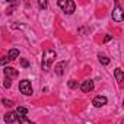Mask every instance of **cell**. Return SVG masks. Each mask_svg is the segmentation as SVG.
<instances>
[{
    "mask_svg": "<svg viewBox=\"0 0 124 124\" xmlns=\"http://www.w3.org/2000/svg\"><path fill=\"white\" fill-rule=\"evenodd\" d=\"M111 38H112V37H111V35H107V37H105V38H104V42H108V41H109V39H111Z\"/></svg>",
    "mask_w": 124,
    "mask_h": 124,
    "instance_id": "obj_22",
    "label": "cell"
},
{
    "mask_svg": "<svg viewBox=\"0 0 124 124\" xmlns=\"http://www.w3.org/2000/svg\"><path fill=\"white\" fill-rule=\"evenodd\" d=\"M114 76H115V79H117L118 83H121V82L124 80V73H123V70H121L120 67H117V69L114 70Z\"/></svg>",
    "mask_w": 124,
    "mask_h": 124,
    "instance_id": "obj_10",
    "label": "cell"
},
{
    "mask_svg": "<svg viewBox=\"0 0 124 124\" xmlns=\"http://www.w3.org/2000/svg\"><path fill=\"white\" fill-rule=\"evenodd\" d=\"M38 6H39L41 9H45V8L48 6V3L45 2V0H39V2H38Z\"/></svg>",
    "mask_w": 124,
    "mask_h": 124,
    "instance_id": "obj_21",
    "label": "cell"
},
{
    "mask_svg": "<svg viewBox=\"0 0 124 124\" xmlns=\"http://www.w3.org/2000/svg\"><path fill=\"white\" fill-rule=\"evenodd\" d=\"M18 120V115H16V112H13V111H9V112H6L5 114V121L6 123H15Z\"/></svg>",
    "mask_w": 124,
    "mask_h": 124,
    "instance_id": "obj_9",
    "label": "cell"
},
{
    "mask_svg": "<svg viewBox=\"0 0 124 124\" xmlns=\"http://www.w3.org/2000/svg\"><path fill=\"white\" fill-rule=\"evenodd\" d=\"M15 9H16V3H13V5L8 6V8H6V15H12Z\"/></svg>",
    "mask_w": 124,
    "mask_h": 124,
    "instance_id": "obj_15",
    "label": "cell"
},
{
    "mask_svg": "<svg viewBox=\"0 0 124 124\" xmlns=\"http://www.w3.org/2000/svg\"><path fill=\"white\" fill-rule=\"evenodd\" d=\"M3 86H5V88H6V89H9V88H10V86H12V80H10V79H8V78H6V79H5V82H3Z\"/></svg>",
    "mask_w": 124,
    "mask_h": 124,
    "instance_id": "obj_19",
    "label": "cell"
},
{
    "mask_svg": "<svg viewBox=\"0 0 124 124\" xmlns=\"http://www.w3.org/2000/svg\"><path fill=\"white\" fill-rule=\"evenodd\" d=\"M2 104L5 105V107H8V108H10V107H13L15 104H13V101H10V99H2Z\"/></svg>",
    "mask_w": 124,
    "mask_h": 124,
    "instance_id": "obj_16",
    "label": "cell"
},
{
    "mask_svg": "<svg viewBox=\"0 0 124 124\" xmlns=\"http://www.w3.org/2000/svg\"><path fill=\"white\" fill-rule=\"evenodd\" d=\"M18 120H19V124H35V123H32L31 120H28L25 115H19Z\"/></svg>",
    "mask_w": 124,
    "mask_h": 124,
    "instance_id": "obj_13",
    "label": "cell"
},
{
    "mask_svg": "<svg viewBox=\"0 0 124 124\" xmlns=\"http://www.w3.org/2000/svg\"><path fill=\"white\" fill-rule=\"evenodd\" d=\"M66 66H67V63L66 61H60V63H57L55 64V67H54V72L58 75V76H61L64 73V70H66Z\"/></svg>",
    "mask_w": 124,
    "mask_h": 124,
    "instance_id": "obj_8",
    "label": "cell"
},
{
    "mask_svg": "<svg viewBox=\"0 0 124 124\" xmlns=\"http://www.w3.org/2000/svg\"><path fill=\"white\" fill-rule=\"evenodd\" d=\"M58 6L63 9V12L66 15H72L76 9V5L75 2H72V0H58Z\"/></svg>",
    "mask_w": 124,
    "mask_h": 124,
    "instance_id": "obj_2",
    "label": "cell"
},
{
    "mask_svg": "<svg viewBox=\"0 0 124 124\" xmlns=\"http://www.w3.org/2000/svg\"><path fill=\"white\" fill-rule=\"evenodd\" d=\"M3 73H5V78H8V79H13V78H18V75H19V72L16 70V69H13V67H5V70H3Z\"/></svg>",
    "mask_w": 124,
    "mask_h": 124,
    "instance_id": "obj_5",
    "label": "cell"
},
{
    "mask_svg": "<svg viewBox=\"0 0 124 124\" xmlns=\"http://www.w3.org/2000/svg\"><path fill=\"white\" fill-rule=\"evenodd\" d=\"M105 104H107V98L102 96V95H98V96H95V98L92 99V105L96 107V108H101V107H104Z\"/></svg>",
    "mask_w": 124,
    "mask_h": 124,
    "instance_id": "obj_6",
    "label": "cell"
},
{
    "mask_svg": "<svg viewBox=\"0 0 124 124\" xmlns=\"http://www.w3.org/2000/svg\"><path fill=\"white\" fill-rule=\"evenodd\" d=\"M55 58V51L53 50H45L44 54H42V61H41V66H42V70L44 72H48L50 70V66Z\"/></svg>",
    "mask_w": 124,
    "mask_h": 124,
    "instance_id": "obj_1",
    "label": "cell"
},
{
    "mask_svg": "<svg viewBox=\"0 0 124 124\" xmlns=\"http://www.w3.org/2000/svg\"><path fill=\"white\" fill-rule=\"evenodd\" d=\"M9 61H10V60H9L8 57H2V58H0V64H2V66H6Z\"/></svg>",
    "mask_w": 124,
    "mask_h": 124,
    "instance_id": "obj_20",
    "label": "cell"
},
{
    "mask_svg": "<svg viewBox=\"0 0 124 124\" xmlns=\"http://www.w3.org/2000/svg\"><path fill=\"white\" fill-rule=\"evenodd\" d=\"M80 89H82L83 92H91V91H93V80L88 79V80L82 82V85H80Z\"/></svg>",
    "mask_w": 124,
    "mask_h": 124,
    "instance_id": "obj_7",
    "label": "cell"
},
{
    "mask_svg": "<svg viewBox=\"0 0 124 124\" xmlns=\"http://www.w3.org/2000/svg\"><path fill=\"white\" fill-rule=\"evenodd\" d=\"M21 66H22L23 69H26V67H29V61H28L26 58H21Z\"/></svg>",
    "mask_w": 124,
    "mask_h": 124,
    "instance_id": "obj_18",
    "label": "cell"
},
{
    "mask_svg": "<svg viewBox=\"0 0 124 124\" xmlns=\"http://www.w3.org/2000/svg\"><path fill=\"white\" fill-rule=\"evenodd\" d=\"M19 57V50L18 48H12L10 51H9V54H8V58L12 61V60H15V58H18Z\"/></svg>",
    "mask_w": 124,
    "mask_h": 124,
    "instance_id": "obj_11",
    "label": "cell"
},
{
    "mask_svg": "<svg viewBox=\"0 0 124 124\" xmlns=\"http://www.w3.org/2000/svg\"><path fill=\"white\" fill-rule=\"evenodd\" d=\"M19 91H21L23 95H26V96H31V95L34 93L32 86H31V82H29L28 79H23V80L19 82Z\"/></svg>",
    "mask_w": 124,
    "mask_h": 124,
    "instance_id": "obj_3",
    "label": "cell"
},
{
    "mask_svg": "<svg viewBox=\"0 0 124 124\" xmlns=\"http://www.w3.org/2000/svg\"><path fill=\"white\" fill-rule=\"evenodd\" d=\"M111 18H112L115 22H123V19H124V12H123V9L120 8V3H118V2H115V9L112 10Z\"/></svg>",
    "mask_w": 124,
    "mask_h": 124,
    "instance_id": "obj_4",
    "label": "cell"
},
{
    "mask_svg": "<svg viewBox=\"0 0 124 124\" xmlns=\"http://www.w3.org/2000/svg\"><path fill=\"white\" fill-rule=\"evenodd\" d=\"M69 88H72V89H78V88H79V83H78L76 80L72 79V80H69Z\"/></svg>",
    "mask_w": 124,
    "mask_h": 124,
    "instance_id": "obj_17",
    "label": "cell"
},
{
    "mask_svg": "<svg viewBox=\"0 0 124 124\" xmlns=\"http://www.w3.org/2000/svg\"><path fill=\"white\" fill-rule=\"evenodd\" d=\"M99 63L104 64V66H108L109 64V58L108 57H104V55H99Z\"/></svg>",
    "mask_w": 124,
    "mask_h": 124,
    "instance_id": "obj_14",
    "label": "cell"
},
{
    "mask_svg": "<svg viewBox=\"0 0 124 124\" xmlns=\"http://www.w3.org/2000/svg\"><path fill=\"white\" fill-rule=\"evenodd\" d=\"M28 114V108H25V107H18L16 108V115H26Z\"/></svg>",
    "mask_w": 124,
    "mask_h": 124,
    "instance_id": "obj_12",
    "label": "cell"
}]
</instances>
